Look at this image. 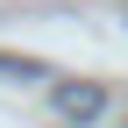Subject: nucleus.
I'll return each instance as SVG.
<instances>
[{"instance_id": "f03ea898", "label": "nucleus", "mask_w": 128, "mask_h": 128, "mask_svg": "<svg viewBox=\"0 0 128 128\" xmlns=\"http://www.w3.org/2000/svg\"><path fill=\"white\" fill-rule=\"evenodd\" d=\"M0 78H36V64H22V57H0Z\"/></svg>"}, {"instance_id": "f257e3e1", "label": "nucleus", "mask_w": 128, "mask_h": 128, "mask_svg": "<svg viewBox=\"0 0 128 128\" xmlns=\"http://www.w3.org/2000/svg\"><path fill=\"white\" fill-rule=\"evenodd\" d=\"M57 107L64 114H100V86H57Z\"/></svg>"}]
</instances>
